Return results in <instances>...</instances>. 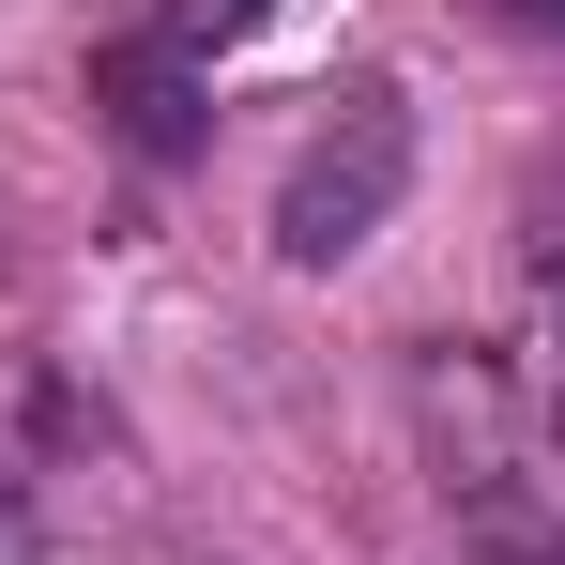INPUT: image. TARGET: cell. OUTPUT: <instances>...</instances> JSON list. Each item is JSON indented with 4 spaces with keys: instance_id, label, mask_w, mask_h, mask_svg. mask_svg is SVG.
I'll list each match as a JSON object with an SVG mask.
<instances>
[{
    "instance_id": "cell-1",
    "label": "cell",
    "mask_w": 565,
    "mask_h": 565,
    "mask_svg": "<svg viewBox=\"0 0 565 565\" xmlns=\"http://www.w3.org/2000/svg\"><path fill=\"white\" fill-rule=\"evenodd\" d=\"M397 199H413V107L397 93H337V122L290 153V184H276V260L337 276Z\"/></svg>"
},
{
    "instance_id": "cell-2",
    "label": "cell",
    "mask_w": 565,
    "mask_h": 565,
    "mask_svg": "<svg viewBox=\"0 0 565 565\" xmlns=\"http://www.w3.org/2000/svg\"><path fill=\"white\" fill-rule=\"evenodd\" d=\"M93 107H107V138H122L138 169H184L199 138H214V93H199V62H184V46H153V31L93 46Z\"/></svg>"
},
{
    "instance_id": "cell-3",
    "label": "cell",
    "mask_w": 565,
    "mask_h": 565,
    "mask_svg": "<svg viewBox=\"0 0 565 565\" xmlns=\"http://www.w3.org/2000/svg\"><path fill=\"white\" fill-rule=\"evenodd\" d=\"M260 15H276V0H169V15H153V46H184V62H214V46H245Z\"/></svg>"
},
{
    "instance_id": "cell-4",
    "label": "cell",
    "mask_w": 565,
    "mask_h": 565,
    "mask_svg": "<svg viewBox=\"0 0 565 565\" xmlns=\"http://www.w3.org/2000/svg\"><path fill=\"white\" fill-rule=\"evenodd\" d=\"M504 15H520V31H551V46H565V0H504Z\"/></svg>"
},
{
    "instance_id": "cell-5",
    "label": "cell",
    "mask_w": 565,
    "mask_h": 565,
    "mask_svg": "<svg viewBox=\"0 0 565 565\" xmlns=\"http://www.w3.org/2000/svg\"><path fill=\"white\" fill-rule=\"evenodd\" d=\"M0 551H15V473H0Z\"/></svg>"
}]
</instances>
